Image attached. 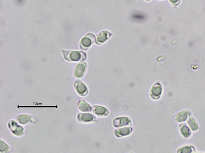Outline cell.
Returning a JSON list of instances; mask_svg holds the SVG:
<instances>
[{"mask_svg": "<svg viewBox=\"0 0 205 153\" xmlns=\"http://www.w3.org/2000/svg\"><path fill=\"white\" fill-rule=\"evenodd\" d=\"M95 40L94 35L88 34L82 39L80 43V47L82 50H86L91 46Z\"/></svg>", "mask_w": 205, "mask_h": 153, "instance_id": "6da1fadb", "label": "cell"}, {"mask_svg": "<svg viewBox=\"0 0 205 153\" xmlns=\"http://www.w3.org/2000/svg\"><path fill=\"white\" fill-rule=\"evenodd\" d=\"M9 127L15 135L21 136L24 134L25 130L22 127L19 126L14 120H11L8 123Z\"/></svg>", "mask_w": 205, "mask_h": 153, "instance_id": "7a4b0ae2", "label": "cell"}, {"mask_svg": "<svg viewBox=\"0 0 205 153\" xmlns=\"http://www.w3.org/2000/svg\"><path fill=\"white\" fill-rule=\"evenodd\" d=\"M74 87L77 92L81 96H85L87 95L88 90L87 87L81 81H76L74 83Z\"/></svg>", "mask_w": 205, "mask_h": 153, "instance_id": "3957f363", "label": "cell"}, {"mask_svg": "<svg viewBox=\"0 0 205 153\" xmlns=\"http://www.w3.org/2000/svg\"><path fill=\"white\" fill-rule=\"evenodd\" d=\"M87 65L85 63H79L75 67L74 74L75 77L81 78L83 76L86 70Z\"/></svg>", "mask_w": 205, "mask_h": 153, "instance_id": "277c9868", "label": "cell"}, {"mask_svg": "<svg viewBox=\"0 0 205 153\" xmlns=\"http://www.w3.org/2000/svg\"><path fill=\"white\" fill-rule=\"evenodd\" d=\"M131 123V120L128 117H120L115 119L113 120V124L115 127L126 126Z\"/></svg>", "mask_w": 205, "mask_h": 153, "instance_id": "5b68a950", "label": "cell"}, {"mask_svg": "<svg viewBox=\"0 0 205 153\" xmlns=\"http://www.w3.org/2000/svg\"><path fill=\"white\" fill-rule=\"evenodd\" d=\"M162 91L161 85L158 83L156 84L153 85L151 90V96L153 99H158L161 95Z\"/></svg>", "mask_w": 205, "mask_h": 153, "instance_id": "8992f818", "label": "cell"}, {"mask_svg": "<svg viewBox=\"0 0 205 153\" xmlns=\"http://www.w3.org/2000/svg\"><path fill=\"white\" fill-rule=\"evenodd\" d=\"M132 131V129L131 127H126L116 129L114 131L115 136L118 137L127 136L130 134Z\"/></svg>", "mask_w": 205, "mask_h": 153, "instance_id": "52a82bcc", "label": "cell"}, {"mask_svg": "<svg viewBox=\"0 0 205 153\" xmlns=\"http://www.w3.org/2000/svg\"><path fill=\"white\" fill-rule=\"evenodd\" d=\"M110 36V34L108 31H102L97 35L96 41L98 44L103 43L107 40Z\"/></svg>", "mask_w": 205, "mask_h": 153, "instance_id": "ba28073f", "label": "cell"}, {"mask_svg": "<svg viewBox=\"0 0 205 153\" xmlns=\"http://www.w3.org/2000/svg\"><path fill=\"white\" fill-rule=\"evenodd\" d=\"M77 119L80 121L89 122L93 121L94 117L92 114L80 113L78 115Z\"/></svg>", "mask_w": 205, "mask_h": 153, "instance_id": "9c48e42d", "label": "cell"}, {"mask_svg": "<svg viewBox=\"0 0 205 153\" xmlns=\"http://www.w3.org/2000/svg\"><path fill=\"white\" fill-rule=\"evenodd\" d=\"M19 122L22 125L26 124L28 122L34 123L35 122V120L29 115H21L18 116L17 118Z\"/></svg>", "mask_w": 205, "mask_h": 153, "instance_id": "30bf717a", "label": "cell"}, {"mask_svg": "<svg viewBox=\"0 0 205 153\" xmlns=\"http://www.w3.org/2000/svg\"><path fill=\"white\" fill-rule=\"evenodd\" d=\"M78 107L79 110L83 112L91 111L92 110V107L90 105L83 100H80L79 101L78 103Z\"/></svg>", "mask_w": 205, "mask_h": 153, "instance_id": "8fae6325", "label": "cell"}, {"mask_svg": "<svg viewBox=\"0 0 205 153\" xmlns=\"http://www.w3.org/2000/svg\"><path fill=\"white\" fill-rule=\"evenodd\" d=\"M93 112L98 116H105L107 115L108 110L106 108L103 107L95 106L93 107Z\"/></svg>", "mask_w": 205, "mask_h": 153, "instance_id": "7c38bea8", "label": "cell"}, {"mask_svg": "<svg viewBox=\"0 0 205 153\" xmlns=\"http://www.w3.org/2000/svg\"><path fill=\"white\" fill-rule=\"evenodd\" d=\"M190 112L189 111H182L176 116V120L178 123L185 121L186 120L188 115H190Z\"/></svg>", "mask_w": 205, "mask_h": 153, "instance_id": "4fadbf2b", "label": "cell"}, {"mask_svg": "<svg viewBox=\"0 0 205 153\" xmlns=\"http://www.w3.org/2000/svg\"><path fill=\"white\" fill-rule=\"evenodd\" d=\"M70 61H82L81 51H71L70 54Z\"/></svg>", "mask_w": 205, "mask_h": 153, "instance_id": "5bb4252c", "label": "cell"}, {"mask_svg": "<svg viewBox=\"0 0 205 153\" xmlns=\"http://www.w3.org/2000/svg\"><path fill=\"white\" fill-rule=\"evenodd\" d=\"M187 123L192 131H196L199 129L198 125L193 117L190 118L187 121Z\"/></svg>", "mask_w": 205, "mask_h": 153, "instance_id": "9a60e30c", "label": "cell"}, {"mask_svg": "<svg viewBox=\"0 0 205 153\" xmlns=\"http://www.w3.org/2000/svg\"><path fill=\"white\" fill-rule=\"evenodd\" d=\"M180 130L182 135L185 137H188L191 135V132L190 131L189 128L186 126V125L183 124L182 125V127H180Z\"/></svg>", "mask_w": 205, "mask_h": 153, "instance_id": "2e32d148", "label": "cell"}, {"mask_svg": "<svg viewBox=\"0 0 205 153\" xmlns=\"http://www.w3.org/2000/svg\"><path fill=\"white\" fill-rule=\"evenodd\" d=\"M1 147H0V150L1 152H6L10 150V148L8 145L5 143L2 140H1Z\"/></svg>", "mask_w": 205, "mask_h": 153, "instance_id": "e0dca14e", "label": "cell"}, {"mask_svg": "<svg viewBox=\"0 0 205 153\" xmlns=\"http://www.w3.org/2000/svg\"><path fill=\"white\" fill-rule=\"evenodd\" d=\"M180 153H190L192 152V147L190 146H186L179 150Z\"/></svg>", "mask_w": 205, "mask_h": 153, "instance_id": "ac0fdd59", "label": "cell"}, {"mask_svg": "<svg viewBox=\"0 0 205 153\" xmlns=\"http://www.w3.org/2000/svg\"><path fill=\"white\" fill-rule=\"evenodd\" d=\"M62 52L64 56L65 59L67 60V61H70V54L71 51H70L62 50Z\"/></svg>", "mask_w": 205, "mask_h": 153, "instance_id": "d6986e66", "label": "cell"}, {"mask_svg": "<svg viewBox=\"0 0 205 153\" xmlns=\"http://www.w3.org/2000/svg\"><path fill=\"white\" fill-rule=\"evenodd\" d=\"M169 1L173 4H176L179 1V0H169Z\"/></svg>", "mask_w": 205, "mask_h": 153, "instance_id": "ffe728a7", "label": "cell"}, {"mask_svg": "<svg viewBox=\"0 0 205 153\" xmlns=\"http://www.w3.org/2000/svg\"><path fill=\"white\" fill-rule=\"evenodd\" d=\"M147 1H149V0H147Z\"/></svg>", "mask_w": 205, "mask_h": 153, "instance_id": "44dd1931", "label": "cell"}]
</instances>
